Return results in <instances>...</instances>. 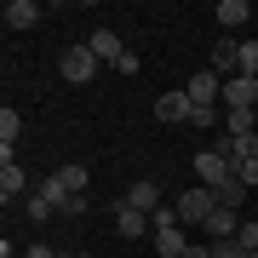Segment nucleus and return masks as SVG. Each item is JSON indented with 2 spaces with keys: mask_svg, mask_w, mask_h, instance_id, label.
<instances>
[{
  "mask_svg": "<svg viewBox=\"0 0 258 258\" xmlns=\"http://www.w3.org/2000/svg\"><path fill=\"white\" fill-rule=\"evenodd\" d=\"M149 224H155V218H149V212L126 207V201H115V230L126 235V241H144V235H149Z\"/></svg>",
  "mask_w": 258,
  "mask_h": 258,
  "instance_id": "6e6552de",
  "label": "nucleus"
},
{
  "mask_svg": "<svg viewBox=\"0 0 258 258\" xmlns=\"http://www.w3.org/2000/svg\"><path fill=\"white\" fill-rule=\"evenodd\" d=\"M201 230H207V241H230L241 230V224H235V207H212V218L201 224Z\"/></svg>",
  "mask_w": 258,
  "mask_h": 258,
  "instance_id": "ddd939ff",
  "label": "nucleus"
},
{
  "mask_svg": "<svg viewBox=\"0 0 258 258\" xmlns=\"http://www.w3.org/2000/svg\"><path fill=\"white\" fill-rule=\"evenodd\" d=\"M75 258H92V252H75Z\"/></svg>",
  "mask_w": 258,
  "mask_h": 258,
  "instance_id": "cd10ccee",
  "label": "nucleus"
},
{
  "mask_svg": "<svg viewBox=\"0 0 258 258\" xmlns=\"http://www.w3.org/2000/svg\"><path fill=\"white\" fill-rule=\"evenodd\" d=\"M235 241H241V247L258 258V218H247V224H241V230H235Z\"/></svg>",
  "mask_w": 258,
  "mask_h": 258,
  "instance_id": "412c9836",
  "label": "nucleus"
},
{
  "mask_svg": "<svg viewBox=\"0 0 258 258\" xmlns=\"http://www.w3.org/2000/svg\"><path fill=\"white\" fill-rule=\"evenodd\" d=\"M18 132H23V115H18V109H0V149L18 144Z\"/></svg>",
  "mask_w": 258,
  "mask_h": 258,
  "instance_id": "f3484780",
  "label": "nucleus"
},
{
  "mask_svg": "<svg viewBox=\"0 0 258 258\" xmlns=\"http://www.w3.org/2000/svg\"><path fill=\"white\" fill-rule=\"evenodd\" d=\"M40 189H46L57 207H63V201H75V195H86V166H81V161H63V166H57V172H52Z\"/></svg>",
  "mask_w": 258,
  "mask_h": 258,
  "instance_id": "f03ea898",
  "label": "nucleus"
},
{
  "mask_svg": "<svg viewBox=\"0 0 258 258\" xmlns=\"http://www.w3.org/2000/svg\"><path fill=\"white\" fill-rule=\"evenodd\" d=\"M120 201H126V207H138V212H149V218H155V212H161V189H155V178H138V184H132L126 195H120Z\"/></svg>",
  "mask_w": 258,
  "mask_h": 258,
  "instance_id": "9d476101",
  "label": "nucleus"
},
{
  "mask_svg": "<svg viewBox=\"0 0 258 258\" xmlns=\"http://www.w3.org/2000/svg\"><path fill=\"white\" fill-rule=\"evenodd\" d=\"M212 18H218V29H241V23L252 18V6H247V0H218Z\"/></svg>",
  "mask_w": 258,
  "mask_h": 258,
  "instance_id": "4468645a",
  "label": "nucleus"
},
{
  "mask_svg": "<svg viewBox=\"0 0 258 258\" xmlns=\"http://www.w3.org/2000/svg\"><path fill=\"white\" fill-rule=\"evenodd\" d=\"M23 189H29V178H23V166L12 161V149H0V201H18Z\"/></svg>",
  "mask_w": 258,
  "mask_h": 258,
  "instance_id": "1a4fd4ad",
  "label": "nucleus"
},
{
  "mask_svg": "<svg viewBox=\"0 0 258 258\" xmlns=\"http://www.w3.org/2000/svg\"><path fill=\"white\" fill-rule=\"evenodd\" d=\"M241 75H258V40H241Z\"/></svg>",
  "mask_w": 258,
  "mask_h": 258,
  "instance_id": "4be33fe9",
  "label": "nucleus"
},
{
  "mask_svg": "<svg viewBox=\"0 0 258 258\" xmlns=\"http://www.w3.org/2000/svg\"><path fill=\"white\" fill-rule=\"evenodd\" d=\"M235 178H241L247 189H258V155H252V161H241V166H235Z\"/></svg>",
  "mask_w": 258,
  "mask_h": 258,
  "instance_id": "b1692460",
  "label": "nucleus"
},
{
  "mask_svg": "<svg viewBox=\"0 0 258 258\" xmlns=\"http://www.w3.org/2000/svg\"><path fill=\"white\" fill-rule=\"evenodd\" d=\"M35 23H40L35 0H6V29H35Z\"/></svg>",
  "mask_w": 258,
  "mask_h": 258,
  "instance_id": "2eb2a0df",
  "label": "nucleus"
},
{
  "mask_svg": "<svg viewBox=\"0 0 258 258\" xmlns=\"http://www.w3.org/2000/svg\"><path fill=\"white\" fill-rule=\"evenodd\" d=\"M207 69H218L224 81H230V75H241V40H230V35H224L218 46H212V63H207Z\"/></svg>",
  "mask_w": 258,
  "mask_h": 258,
  "instance_id": "f8f14e48",
  "label": "nucleus"
},
{
  "mask_svg": "<svg viewBox=\"0 0 258 258\" xmlns=\"http://www.w3.org/2000/svg\"><path fill=\"white\" fill-rule=\"evenodd\" d=\"M115 69H120V75H138V69H144V57H138V52H132V46H126V57H120V63H115Z\"/></svg>",
  "mask_w": 258,
  "mask_h": 258,
  "instance_id": "393cba45",
  "label": "nucleus"
},
{
  "mask_svg": "<svg viewBox=\"0 0 258 258\" xmlns=\"http://www.w3.org/2000/svg\"><path fill=\"white\" fill-rule=\"evenodd\" d=\"M86 46H92V57H98V63H109V69L120 63V57H126V46H120V35H115V29H98Z\"/></svg>",
  "mask_w": 258,
  "mask_h": 258,
  "instance_id": "9b49d317",
  "label": "nucleus"
},
{
  "mask_svg": "<svg viewBox=\"0 0 258 258\" xmlns=\"http://www.w3.org/2000/svg\"><path fill=\"white\" fill-rule=\"evenodd\" d=\"M23 258H57V252H52V247H46V241H35V247H29V252H23Z\"/></svg>",
  "mask_w": 258,
  "mask_h": 258,
  "instance_id": "a878e982",
  "label": "nucleus"
},
{
  "mask_svg": "<svg viewBox=\"0 0 258 258\" xmlns=\"http://www.w3.org/2000/svg\"><path fill=\"white\" fill-rule=\"evenodd\" d=\"M52 207H57V201H52L46 189H40V195H29V218H35V224H46V218H52Z\"/></svg>",
  "mask_w": 258,
  "mask_h": 258,
  "instance_id": "6ab92c4d",
  "label": "nucleus"
},
{
  "mask_svg": "<svg viewBox=\"0 0 258 258\" xmlns=\"http://www.w3.org/2000/svg\"><path fill=\"white\" fill-rule=\"evenodd\" d=\"M184 92H189L195 109H212V103H224V75H218V69H195Z\"/></svg>",
  "mask_w": 258,
  "mask_h": 258,
  "instance_id": "39448f33",
  "label": "nucleus"
},
{
  "mask_svg": "<svg viewBox=\"0 0 258 258\" xmlns=\"http://www.w3.org/2000/svg\"><path fill=\"white\" fill-rule=\"evenodd\" d=\"M184 258H212V241H207V247H195V241H189V252Z\"/></svg>",
  "mask_w": 258,
  "mask_h": 258,
  "instance_id": "bb28decb",
  "label": "nucleus"
},
{
  "mask_svg": "<svg viewBox=\"0 0 258 258\" xmlns=\"http://www.w3.org/2000/svg\"><path fill=\"white\" fill-rule=\"evenodd\" d=\"M212 195H218V207H241V201H247V184H241V178H224Z\"/></svg>",
  "mask_w": 258,
  "mask_h": 258,
  "instance_id": "a211bd4d",
  "label": "nucleus"
},
{
  "mask_svg": "<svg viewBox=\"0 0 258 258\" xmlns=\"http://www.w3.org/2000/svg\"><path fill=\"white\" fill-rule=\"evenodd\" d=\"M224 132L230 138H252L258 132V109H224Z\"/></svg>",
  "mask_w": 258,
  "mask_h": 258,
  "instance_id": "dca6fc26",
  "label": "nucleus"
},
{
  "mask_svg": "<svg viewBox=\"0 0 258 258\" xmlns=\"http://www.w3.org/2000/svg\"><path fill=\"white\" fill-rule=\"evenodd\" d=\"M224 178H235V166H230V155H218V149H195V184H207V189H218Z\"/></svg>",
  "mask_w": 258,
  "mask_h": 258,
  "instance_id": "20e7f679",
  "label": "nucleus"
},
{
  "mask_svg": "<svg viewBox=\"0 0 258 258\" xmlns=\"http://www.w3.org/2000/svg\"><path fill=\"white\" fill-rule=\"evenodd\" d=\"M212 258H252L247 247H241V241L230 235V241H212Z\"/></svg>",
  "mask_w": 258,
  "mask_h": 258,
  "instance_id": "aec40b11",
  "label": "nucleus"
},
{
  "mask_svg": "<svg viewBox=\"0 0 258 258\" xmlns=\"http://www.w3.org/2000/svg\"><path fill=\"white\" fill-rule=\"evenodd\" d=\"M189 115H195V103H189V92H184V86L155 98V120H166V126H178V120H189Z\"/></svg>",
  "mask_w": 258,
  "mask_h": 258,
  "instance_id": "0eeeda50",
  "label": "nucleus"
},
{
  "mask_svg": "<svg viewBox=\"0 0 258 258\" xmlns=\"http://www.w3.org/2000/svg\"><path fill=\"white\" fill-rule=\"evenodd\" d=\"M218 109H224V103H212V109H195V115H189V126H218V120H224Z\"/></svg>",
  "mask_w": 258,
  "mask_h": 258,
  "instance_id": "5701e85b",
  "label": "nucleus"
},
{
  "mask_svg": "<svg viewBox=\"0 0 258 258\" xmlns=\"http://www.w3.org/2000/svg\"><path fill=\"white\" fill-rule=\"evenodd\" d=\"M212 207H218V195H212L207 184H189V189H184V195L172 201V212H178V224H184V230L207 224V218H212Z\"/></svg>",
  "mask_w": 258,
  "mask_h": 258,
  "instance_id": "f257e3e1",
  "label": "nucleus"
},
{
  "mask_svg": "<svg viewBox=\"0 0 258 258\" xmlns=\"http://www.w3.org/2000/svg\"><path fill=\"white\" fill-rule=\"evenodd\" d=\"M98 69H103V63L92 57V46H86V40H81V46H69L63 57H57V75H63L69 86H86V81H92Z\"/></svg>",
  "mask_w": 258,
  "mask_h": 258,
  "instance_id": "7ed1b4c3",
  "label": "nucleus"
},
{
  "mask_svg": "<svg viewBox=\"0 0 258 258\" xmlns=\"http://www.w3.org/2000/svg\"><path fill=\"white\" fill-rule=\"evenodd\" d=\"M224 109H258V75H230L224 81Z\"/></svg>",
  "mask_w": 258,
  "mask_h": 258,
  "instance_id": "423d86ee",
  "label": "nucleus"
}]
</instances>
